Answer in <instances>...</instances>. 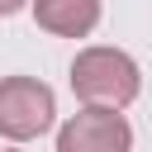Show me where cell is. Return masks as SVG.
Listing matches in <instances>:
<instances>
[{
  "instance_id": "1",
  "label": "cell",
  "mask_w": 152,
  "mask_h": 152,
  "mask_svg": "<svg viewBox=\"0 0 152 152\" xmlns=\"http://www.w3.org/2000/svg\"><path fill=\"white\" fill-rule=\"evenodd\" d=\"M71 90L90 109H124L138 95V66L119 48H86L71 62Z\"/></svg>"
},
{
  "instance_id": "2",
  "label": "cell",
  "mask_w": 152,
  "mask_h": 152,
  "mask_svg": "<svg viewBox=\"0 0 152 152\" xmlns=\"http://www.w3.org/2000/svg\"><path fill=\"white\" fill-rule=\"evenodd\" d=\"M57 104L52 90L33 76H5L0 81V133L5 138H38L52 124Z\"/></svg>"
},
{
  "instance_id": "3",
  "label": "cell",
  "mask_w": 152,
  "mask_h": 152,
  "mask_svg": "<svg viewBox=\"0 0 152 152\" xmlns=\"http://www.w3.org/2000/svg\"><path fill=\"white\" fill-rule=\"evenodd\" d=\"M128 147H133V133H128L119 109H90L86 104L57 133V152H128Z\"/></svg>"
},
{
  "instance_id": "4",
  "label": "cell",
  "mask_w": 152,
  "mask_h": 152,
  "mask_svg": "<svg viewBox=\"0 0 152 152\" xmlns=\"http://www.w3.org/2000/svg\"><path fill=\"white\" fill-rule=\"evenodd\" d=\"M33 14L48 33H62V38H81L95 28L100 19V0H33Z\"/></svg>"
},
{
  "instance_id": "5",
  "label": "cell",
  "mask_w": 152,
  "mask_h": 152,
  "mask_svg": "<svg viewBox=\"0 0 152 152\" xmlns=\"http://www.w3.org/2000/svg\"><path fill=\"white\" fill-rule=\"evenodd\" d=\"M14 10H24V0H0V14H14Z\"/></svg>"
}]
</instances>
